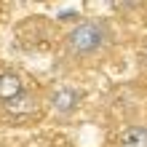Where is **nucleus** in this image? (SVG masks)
I'll return each instance as SVG.
<instances>
[{
  "label": "nucleus",
  "mask_w": 147,
  "mask_h": 147,
  "mask_svg": "<svg viewBox=\"0 0 147 147\" xmlns=\"http://www.w3.org/2000/svg\"><path fill=\"white\" fill-rule=\"evenodd\" d=\"M112 43V30L102 19H86L64 35V51L70 59L88 62V59L102 56V51Z\"/></svg>",
  "instance_id": "1"
},
{
  "label": "nucleus",
  "mask_w": 147,
  "mask_h": 147,
  "mask_svg": "<svg viewBox=\"0 0 147 147\" xmlns=\"http://www.w3.org/2000/svg\"><path fill=\"white\" fill-rule=\"evenodd\" d=\"M80 99L83 94L72 88V86H56L54 91L48 94V105L54 112H59V115H72V112L80 107Z\"/></svg>",
  "instance_id": "2"
},
{
  "label": "nucleus",
  "mask_w": 147,
  "mask_h": 147,
  "mask_svg": "<svg viewBox=\"0 0 147 147\" xmlns=\"http://www.w3.org/2000/svg\"><path fill=\"white\" fill-rule=\"evenodd\" d=\"M27 91L24 88V80L19 72H0V102L8 105V102H13L16 96H22V94Z\"/></svg>",
  "instance_id": "3"
},
{
  "label": "nucleus",
  "mask_w": 147,
  "mask_h": 147,
  "mask_svg": "<svg viewBox=\"0 0 147 147\" xmlns=\"http://www.w3.org/2000/svg\"><path fill=\"white\" fill-rule=\"evenodd\" d=\"M38 105H40V99L35 96V94L24 91L22 96H16L13 102H8V105H3V107H5L8 115H13V118H27V115H32V112L38 110Z\"/></svg>",
  "instance_id": "4"
},
{
  "label": "nucleus",
  "mask_w": 147,
  "mask_h": 147,
  "mask_svg": "<svg viewBox=\"0 0 147 147\" xmlns=\"http://www.w3.org/2000/svg\"><path fill=\"white\" fill-rule=\"evenodd\" d=\"M118 147H147V126H128L118 136Z\"/></svg>",
  "instance_id": "5"
}]
</instances>
